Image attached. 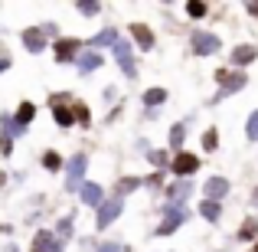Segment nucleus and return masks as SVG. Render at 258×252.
I'll return each mask as SVG.
<instances>
[{
  "instance_id": "dca6fc26",
  "label": "nucleus",
  "mask_w": 258,
  "mask_h": 252,
  "mask_svg": "<svg viewBox=\"0 0 258 252\" xmlns=\"http://www.w3.org/2000/svg\"><path fill=\"white\" fill-rule=\"evenodd\" d=\"M98 66H101V53L85 49L82 56H79V69H82V72H92V69H98Z\"/></svg>"
},
{
  "instance_id": "a878e982",
  "label": "nucleus",
  "mask_w": 258,
  "mask_h": 252,
  "mask_svg": "<svg viewBox=\"0 0 258 252\" xmlns=\"http://www.w3.org/2000/svg\"><path fill=\"white\" fill-rule=\"evenodd\" d=\"M186 13H189V17H206V4H200V0H189V4H186Z\"/></svg>"
},
{
  "instance_id": "f704fd0d",
  "label": "nucleus",
  "mask_w": 258,
  "mask_h": 252,
  "mask_svg": "<svg viewBox=\"0 0 258 252\" xmlns=\"http://www.w3.org/2000/svg\"><path fill=\"white\" fill-rule=\"evenodd\" d=\"M4 180H7V177H4V174H0V183H4Z\"/></svg>"
},
{
  "instance_id": "aec40b11",
  "label": "nucleus",
  "mask_w": 258,
  "mask_h": 252,
  "mask_svg": "<svg viewBox=\"0 0 258 252\" xmlns=\"http://www.w3.org/2000/svg\"><path fill=\"white\" fill-rule=\"evenodd\" d=\"M200 213L206 216V220L216 223V220H219V203H216V200H203V203H200Z\"/></svg>"
},
{
  "instance_id": "5701e85b",
  "label": "nucleus",
  "mask_w": 258,
  "mask_h": 252,
  "mask_svg": "<svg viewBox=\"0 0 258 252\" xmlns=\"http://www.w3.org/2000/svg\"><path fill=\"white\" fill-rule=\"evenodd\" d=\"M33 115H36V108H33L30 102H23V105H20V112H17V121H20V125H30Z\"/></svg>"
},
{
  "instance_id": "4be33fe9",
  "label": "nucleus",
  "mask_w": 258,
  "mask_h": 252,
  "mask_svg": "<svg viewBox=\"0 0 258 252\" xmlns=\"http://www.w3.org/2000/svg\"><path fill=\"white\" fill-rule=\"evenodd\" d=\"M258 236V220L252 216V220H245V226L239 229V239H255Z\"/></svg>"
},
{
  "instance_id": "6e6552de",
  "label": "nucleus",
  "mask_w": 258,
  "mask_h": 252,
  "mask_svg": "<svg viewBox=\"0 0 258 252\" xmlns=\"http://www.w3.org/2000/svg\"><path fill=\"white\" fill-rule=\"evenodd\" d=\"M196 167H200V161H196L193 154H186V151H183V154H176V158H173V170H176V174H180V177L193 174Z\"/></svg>"
},
{
  "instance_id": "f03ea898",
  "label": "nucleus",
  "mask_w": 258,
  "mask_h": 252,
  "mask_svg": "<svg viewBox=\"0 0 258 252\" xmlns=\"http://www.w3.org/2000/svg\"><path fill=\"white\" fill-rule=\"evenodd\" d=\"M85 167H88V158L85 154H76V158L69 161V180H66V187L69 190H82V177H85Z\"/></svg>"
},
{
  "instance_id": "f3484780",
  "label": "nucleus",
  "mask_w": 258,
  "mask_h": 252,
  "mask_svg": "<svg viewBox=\"0 0 258 252\" xmlns=\"http://www.w3.org/2000/svg\"><path fill=\"white\" fill-rule=\"evenodd\" d=\"M189 190H193V183H189V180H176L173 187H170V203L186 200V196H189Z\"/></svg>"
},
{
  "instance_id": "7c9ffc66",
  "label": "nucleus",
  "mask_w": 258,
  "mask_h": 252,
  "mask_svg": "<svg viewBox=\"0 0 258 252\" xmlns=\"http://www.w3.org/2000/svg\"><path fill=\"white\" fill-rule=\"evenodd\" d=\"M101 7L98 4H92V0H88V4H79V13H85V17H92V13H98Z\"/></svg>"
},
{
  "instance_id": "72a5a7b5",
  "label": "nucleus",
  "mask_w": 258,
  "mask_h": 252,
  "mask_svg": "<svg viewBox=\"0 0 258 252\" xmlns=\"http://www.w3.org/2000/svg\"><path fill=\"white\" fill-rule=\"evenodd\" d=\"M98 252H124V249H121V246H118V242H105V246H101Z\"/></svg>"
},
{
  "instance_id": "e433bc0d",
  "label": "nucleus",
  "mask_w": 258,
  "mask_h": 252,
  "mask_svg": "<svg viewBox=\"0 0 258 252\" xmlns=\"http://www.w3.org/2000/svg\"><path fill=\"white\" fill-rule=\"evenodd\" d=\"M255 252H258V246H255Z\"/></svg>"
},
{
  "instance_id": "2eb2a0df",
  "label": "nucleus",
  "mask_w": 258,
  "mask_h": 252,
  "mask_svg": "<svg viewBox=\"0 0 258 252\" xmlns=\"http://www.w3.org/2000/svg\"><path fill=\"white\" fill-rule=\"evenodd\" d=\"M258 59V49L255 46H239V49L232 53V63L235 66H248V63H255Z\"/></svg>"
},
{
  "instance_id": "423d86ee",
  "label": "nucleus",
  "mask_w": 258,
  "mask_h": 252,
  "mask_svg": "<svg viewBox=\"0 0 258 252\" xmlns=\"http://www.w3.org/2000/svg\"><path fill=\"white\" fill-rule=\"evenodd\" d=\"M216 79L222 82L219 98H222V95H229V92H239V88L245 85V76H242V72H239V76H232V72H226V69H222V72H216Z\"/></svg>"
},
{
  "instance_id": "c756f323",
  "label": "nucleus",
  "mask_w": 258,
  "mask_h": 252,
  "mask_svg": "<svg viewBox=\"0 0 258 252\" xmlns=\"http://www.w3.org/2000/svg\"><path fill=\"white\" fill-rule=\"evenodd\" d=\"M43 164L49 167V170H59V167H62V158H59V154H46V158H43Z\"/></svg>"
},
{
  "instance_id": "473e14b6",
  "label": "nucleus",
  "mask_w": 258,
  "mask_h": 252,
  "mask_svg": "<svg viewBox=\"0 0 258 252\" xmlns=\"http://www.w3.org/2000/svg\"><path fill=\"white\" fill-rule=\"evenodd\" d=\"M76 118L82 121V125H88V108L85 105H76Z\"/></svg>"
},
{
  "instance_id": "0eeeda50",
  "label": "nucleus",
  "mask_w": 258,
  "mask_h": 252,
  "mask_svg": "<svg viewBox=\"0 0 258 252\" xmlns=\"http://www.w3.org/2000/svg\"><path fill=\"white\" fill-rule=\"evenodd\" d=\"M114 59L121 63V69H124V76H131V79H134V72H138V69H134V59H131V46H127L124 39H121V43L114 46Z\"/></svg>"
},
{
  "instance_id": "9d476101",
  "label": "nucleus",
  "mask_w": 258,
  "mask_h": 252,
  "mask_svg": "<svg viewBox=\"0 0 258 252\" xmlns=\"http://www.w3.org/2000/svg\"><path fill=\"white\" fill-rule=\"evenodd\" d=\"M131 36L138 39V46H141V49H154V33L147 30L144 23H131Z\"/></svg>"
},
{
  "instance_id": "6ab92c4d",
  "label": "nucleus",
  "mask_w": 258,
  "mask_h": 252,
  "mask_svg": "<svg viewBox=\"0 0 258 252\" xmlns=\"http://www.w3.org/2000/svg\"><path fill=\"white\" fill-rule=\"evenodd\" d=\"M108 43H111V46H118V43H121V39H118V33H114V30H101L98 36L92 39V46H108Z\"/></svg>"
},
{
  "instance_id": "cd10ccee",
  "label": "nucleus",
  "mask_w": 258,
  "mask_h": 252,
  "mask_svg": "<svg viewBox=\"0 0 258 252\" xmlns=\"http://www.w3.org/2000/svg\"><path fill=\"white\" fill-rule=\"evenodd\" d=\"M216 144H219V134H216V131L203 134V147H206V151H216Z\"/></svg>"
},
{
  "instance_id": "c85d7f7f",
  "label": "nucleus",
  "mask_w": 258,
  "mask_h": 252,
  "mask_svg": "<svg viewBox=\"0 0 258 252\" xmlns=\"http://www.w3.org/2000/svg\"><path fill=\"white\" fill-rule=\"evenodd\" d=\"M69 236H72V216H66V220L59 223V242L69 239Z\"/></svg>"
},
{
  "instance_id": "f8f14e48",
  "label": "nucleus",
  "mask_w": 258,
  "mask_h": 252,
  "mask_svg": "<svg viewBox=\"0 0 258 252\" xmlns=\"http://www.w3.org/2000/svg\"><path fill=\"white\" fill-rule=\"evenodd\" d=\"M79 46H82L79 39H59V43H56V59H59V63L72 59V56H76V49H79Z\"/></svg>"
},
{
  "instance_id": "ddd939ff",
  "label": "nucleus",
  "mask_w": 258,
  "mask_h": 252,
  "mask_svg": "<svg viewBox=\"0 0 258 252\" xmlns=\"http://www.w3.org/2000/svg\"><path fill=\"white\" fill-rule=\"evenodd\" d=\"M23 43H26V49H30V53H39L46 46V33L43 30H26L23 33Z\"/></svg>"
},
{
  "instance_id": "412c9836",
  "label": "nucleus",
  "mask_w": 258,
  "mask_h": 252,
  "mask_svg": "<svg viewBox=\"0 0 258 252\" xmlns=\"http://www.w3.org/2000/svg\"><path fill=\"white\" fill-rule=\"evenodd\" d=\"M164 102H167V92H164V88H151V92H144V105H164Z\"/></svg>"
},
{
  "instance_id": "7ed1b4c3",
  "label": "nucleus",
  "mask_w": 258,
  "mask_h": 252,
  "mask_svg": "<svg viewBox=\"0 0 258 252\" xmlns=\"http://www.w3.org/2000/svg\"><path fill=\"white\" fill-rule=\"evenodd\" d=\"M121 213V200H108L98 207V229H108V223H114Z\"/></svg>"
},
{
  "instance_id": "b1692460",
  "label": "nucleus",
  "mask_w": 258,
  "mask_h": 252,
  "mask_svg": "<svg viewBox=\"0 0 258 252\" xmlns=\"http://www.w3.org/2000/svg\"><path fill=\"white\" fill-rule=\"evenodd\" d=\"M138 187H141V180H138V177H124V180L118 183V196L131 193V190H138Z\"/></svg>"
},
{
  "instance_id": "a211bd4d",
  "label": "nucleus",
  "mask_w": 258,
  "mask_h": 252,
  "mask_svg": "<svg viewBox=\"0 0 258 252\" xmlns=\"http://www.w3.org/2000/svg\"><path fill=\"white\" fill-rule=\"evenodd\" d=\"M4 131H7V134H4V138H7V141H10V138H20V134H23V131H26V128H23V125H20V121H17V118H10V115H4Z\"/></svg>"
},
{
  "instance_id": "4468645a",
  "label": "nucleus",
  "mask_w": 258,
  "mask_h": 252,
  "mask_svg": "<svg viewBox=\"0 0 258 252\" xmlns=\"http://www.w3.org/2000/svg\"><path fill=\"white\" fill-rule=\"evenodd\" d=\"M79 193H82V203H88V207H101V196H105L98 183H85Z\"/></svg>"
},
{
  "instance_id": "1a4fd4ad",
  "label": "nucleus",
  "mask_w": 258,
  "mask_h": 252,
  "mask_svg": "<svg viewBox=\"0 0 258 252\" xmlns=\"http://www.w3.org/2000/svg\"><path fill=\"white\" fill-rule=\"evenodd\" d=\"M52 115H56V121H59L62 128H69V125H72V118H76V112H72V108L66 105L62 98H52Z\"/></svg>"
},
{
  "instance_id": "20e7f679",
  "label": "nucleus",
  "mask_w": 258,
  "mask_h": 252,
  "mask_svg": "<svg viewBox=\"0 0 258 252\" xmlns=\"http://www.w3.org/2000/svg\"><path fill=\"white\" fill-rule=\"evenodd\" d=\"M193 49L200 53V56H209V53L219 49V39H216L213 33H193Z\"/></svg>"
},
{
  "instance_id": "bb28decb",
  "label": "nucleus",
  "mask_w": 258,
  "mask_h": 252,
  "mask_svg": "<svg viewBox=\"0 0 258 252\" xmlns=\"http://www.w3.org/2000/svg\"><path fill=\"white\" fill-rule=\"evenodd\" d=\"M245 134L252 141H258V112H252V118H248V125H245Z\"/></svg>"
},
{
  "instance_id": "f257e3e1",
  "label": "nucleus",
  "mask_w": 258,
  "mask_h": 252,
  "mask_svg": "<svg viewBox=\"0 0 258 252\" xmlns=\"http://www.w3.org/2000/svg\"><path fill=\"white\" fill-rule=\"evenodd\" d=\"M183 223H186V210L180 207V203H167L164 207V223H160L157 236H170L173 229H180Z\"/></svg>"
},
{
  "instance_id": "c9c22d12",
  "label": "nucleus",
  "mask_w": 258,
  "mask_h": 252,
  "mask_svg": "<svg viewBox=\"0 0 258 252\" xmlns=\"http://www.w3.org/2000/svg\"><path fill=\"white\" fill-rule=\"evenodd\" d=\"M255 203H258V193H255Z\"/></svg>"
},
{
  "instance_id": "9b49d317",
  "label": "nucleus",
  "mask_w": 258,
  "mask_h": 252,
  "mask_svg": "<svg viewBox=\"0 0 258 252\" xmlns=\"http://www.w3.org/2000/svg\"><path fill=\"white\" fill-rule=\"evenodd\" d=\"M206 200H219V196L229 193V180H222V177H213V180H206Z\"/></svg>"
},
{
  "instance_id": "2f4dec72",
  "label": "nucleus",
  "mask_w": 258,
  "mask_h": 252,
  "mask_svg": "<svg viewBox=\"0 0 258 252\" xmlns=\"http://www.w3.org/2000/svg\"><path fill=\"white\" fill-rule=\"evenodd\" d=\"M147 158H151V164H157V167H164V164H167V154H164V151H151Z\"/></svg>"
},
{
  "instance_id": "393cba45",
  "label": "nucleus",
  "mask_w": 258,
  "mask_h": 252,
  "mask_svg": "<svg viewBox=\"0 0 258 252\" xmlns=\"http://www.w3.org/2000/svg\"><path fill=\"white\" fill-rule=\"evenodd\" d=\"M183 134H186V125H173V128H170V144H173V147L183 144Z\"/></svg>"
},
{
  "instance_id": "39448f33",
  "label": "nucleus",
  "mask_w": 258,
  "mask_h": 252,
  "mask_svg": "<svg viewBox=\"0 0 258 252\" xmlns=\"http://www.w3.org/2000/svg\"><path fill=\"white\" fill-rule=\"evenodd\" d=\"M33 252H62V242L43 229V233H36V239H33Z\"/></svg>"
}]
</instances>
